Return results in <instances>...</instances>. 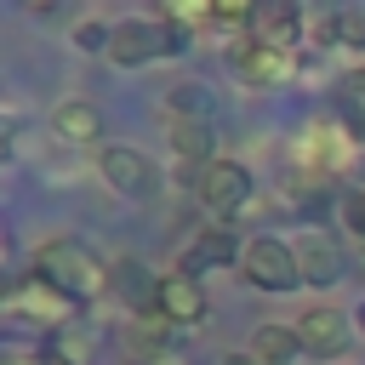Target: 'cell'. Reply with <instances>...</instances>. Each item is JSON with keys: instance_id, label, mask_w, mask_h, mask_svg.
Returning <instances> with one entry per match:
<instances>
[{"instance_id": "cell-1", "label": "cell", "mask_w": 365, "mask_h": 365, "mask_svg": "<svg viewBox=\"0 0 365 365\" xmlns=\"http://www.w3.org/2000/svg\"><path fill=\"white\" fill-rule=\"evenodd\" d=\"M29 274L51 279V285H57L63 297H74V302H91V297H103V291H108V262H103V257H91V245H80V240H68V234L40 240V245H34Z\"/></svg>"}, {"instance_id": "cell-2", "label": "cell", "mask_w": 365, "mask_h": 365, "mask_svg": "<svg viewBox=\"0 0 365 365\" xmlns=\"http://www.w3.org/2000/svg\"><path fill=\"white\" fill-rule=\"evenodd\" d=\"M251 194H257L251 165H245V160H228V154H217V160L194 177V200H200L217 222H234V217L251 205Z\"/></svg>"}, {"instance_id": "cell-3", "label": "cell", "mask_w": 365, "mask_h": 365, "mask_svg": "<svg viewBox=\"0 0 365 365\" xmlns=\"http://www.w3.org/2000/svg\"><path fill=\"white\" fill-rule=\"evenodd\" d=\"M240 274H245V285L274 291V297H285V291L302 285L297 245H291L285 234H251V240H245V257H240Z\"/></svg>"}, {"instance_id": "cell-4", "label": "cell", "mask_w": 365, "mask_h": 365, "mask_svg": "<svg viewBox=\"0 0 365 365\" xmlns=\"http://www.w3.org/2000/svg\"><path fill=\"white\" fill-rule=\"evenodd\" d=\"M97 177H103L120 200H154V194H160V165H154L143 148H125V143L97 148Z\"/></svg>"}, {"instance_id": "cell-5", "label": "cell", "mask_w": 365, "mask_h": 365, "mask_svg": "<svg viewBox=\"0 0 365 365\" xmlns=\"http://www.w3.org/2000/svg\"><path fill=\"white\" fill-rule=\"evenodd\" d=\"M6 314H11V319H34V325H46V331H63V325L80 314V302H74V297H63L51 279L23 274V279L6 291Z\"/></svg>"}, {"instance_id": "cell-6", "label": "cell", "mask_w": 365, "mask_h": 365, "mask_svg": "<svg viewBox=\"0 0 365 365\" xmlns=\"http://www.w3.org/2000/svg\"><path fill=\"white\" fill-rule=\"evenodd\" d=\"M297 331H302V348H308V359H342L348 348H354V336H359V325H354V314H342V308H331V302H314V308H302L297 314Z\"/></svg>"}, {"instance_id": "cell-7", "label": "cell", "mask_w": 365, "mask_h": 365, "mask_svg": "<svg viewBox=\"0 0 365 365\" xmlns=\"http://www.w3.org/2000/svg\"><path fill=\"white\" fill-rule=\"evenodd\" d=\"M245 40L268 46V51H285V57H302V51H308V11H302V6H291V0L257 6V17H251V34H245Z\"/></svg>"}, {"instance_id": "cell-8", "label": "cell", "mask_w": 365, "mask_h": 365, "mask_svg": "<svg viewBox=\"0 0 365 365\" xmlns=\"http://www.w3.org/2000/svg\"><path fill=\"white\" fill-rule=\"evenodd\" d=\"M240 257H245V240H240L228 222H217V228H200V234L182 245V257H177V274H188V279H205V274H217V268H240Z\"/></svg>"}, {"instance_id": "cell-9", "label": "cell", "mask_w": 365, "mask_h": 365, "mask_svg": "<svg viewBox=\"0 0 365 365\" xmlns=\"http://www.w3.org/2000/svg\"><path fill=\"white\" fill-rule=\"evenodd\" d=\"M297 160H302V171H308V177H336V171L359 165V154H354V137H348L336 120L314 125V131L297 143Z\"/></svg>"}, {"instance_id": "cell-10", "label": "cell", "mask_w": 365, "mask_h": 365, "mask_svg": "<svg viewBox=\"0 0 365 365\" xmlns=\"http://www.w3.org/2000/svg\"><path fill=\"white\" fill-rule=\"evenodd\" d=\"M154 314H160L171 331H188V325H205L211 297H205V285L188 279V274H160V302H154Z\"/></svg>"}, {"instance_id": "cell-11", "label": "cell", "mask_w": 365, "mask_h": 365, "mask_svg": "<svg viewBox=\"0 0 365 365\" xmlns=\"http://www.w3.org/2000/svg\"><path fill=\"white\" fill-rule=\"evenodd\" d=\"M291 63H302V57L268 51V46H257V40H234V51H228V68H234V80H240V86H251V91H268V86H279V80L291 74Z\"/></svg>"}, {"instance_id": "cell-12", "label": "cell", "mask_w": 365, "mask_h": 365, "mask_svg": "<svg viewBox=\"0 0 365 365\" xmlns=\"http://www.w3.org/2000/svg\"><path fill=\"white\" fill-rule=\"evenodd\" d=\"M291 245H297V268H302V285H314V291H331V285L342 279V245H336L331 234L308 228V234H297Z\"/></svg>"}, {"instance_id": "cell-13", "label": "cell", "mask_w": 365, "mask_h": 365, "mask_svg": "<svg viewBox=\"0 0 365 365\" xmlns=\"http://www.w3.org/2000/svg\"><path fill=\"white\" fill-rule=\"evenodd\" d=\"M108 291L131 308V319H148V314H154V302H160V279H154V274H148V262H137V257L108 262Z\"/></svg>"}, {"instance_id": "cell-14", "label": "cell", "mask_w": 365, "mask_h": 365, "mask_svg": "<svg viewBox=\"0 0 365 365\" xmlns=\"http://www.w3.org/2000/svg\"><path fill=\"white\" fill-rule=\"evenodd\" d=\"M165 143H171L177 165H188V177H200L217 160V125H205V120H165Z\"/></svg>"}, {"instance_id": "cell-15", "label": "cell", "mask_w": 365, "mask_h": 365, "mask_svg": "<svg viewBox=\"0 0 365 365\" xmlns=\"http://www.w3.org/2000/svg\"><path fill=\"white\" fill-rule=\"evenodd\" d=\"M251 354H257L262 365H297L308 348H302L297 319H262V325L251 331Z\"/></svg>"}, {"instance_id": "cell-16", "label": "cell", "mask_w": 365, "mask_h": 365, "mask_svg": "<svg viewBox=\"0 0 365 365\" xmlns=\"http://www.w3.org/2000/svg\"><path fill=\"white\" fill-rule=\"evenodd\" d=\"M97 131H103V120H97V108H91V103L68 97V103H57V108H51V143H63V148H86Z\"/></svg>"}, {"instance_id": "cell-17", "label": "cell", "mask_w": 365, "mask_h": 365, "mask_svg": "<svg viewBox=\"0 0 365 365\" xmlns=\"http://www.w3.org/2000/svg\"><path fill=\"white\" fill-rule=\"evenodd\" d=\"M165 120H205V125H217V91L205 80L165 86Z\"/></svg>"}, {"instance_id": "cell-18", "label": "cell", "mask_w": 365, "mask_h": 365, "mask_svg": "<svg viewBox=\"0 0 365 365\" xmlns=\"http://www.w3.org/2000/svg\"><path fill=\"white\" fill-rule=\"evenodd\" d=\"M68 46L86 51V57H108V46H114V23H103V17H80V23L68 29Z\"/></svg>"}, {"instance_id": "cell-19", "label": "cell", "mask_w": 365, "mask_h": 365, "mask_svg": "<svg viewBox=\"0 0 365 365\" xmlns=\"http://www.w3.org/2000/svg\"><path fill=\"white\" fill-rule=\"evenodd\" d=\"M331 23H336V46L359 51V63H365V6H336Z\"/></svg>"}, {"instance_id": "cell-20", "label": "cell", "mask_w": 365, "mask_h": 365, "mask_svg": "<svg viewBox=\"0 0 365 365\" xmlns=\"http://www.w3.org/2000/svg\"><path fill=\"white\" fill-rule=\"evenodd\" d=\"M336 217H342V228H348V234L365 245V188H359V182H354V188L336 200Z\"/></svg>"}, {"instance_id": "cell-21", "label": "cell", "mask_w": 365, "mask_h": 365, "mask_svg": "<svg viewBox=\"0 0 365 365\" xmlns=\"http://www.w3.org/2000/svg\"><path fill=\"white\" fill-rule=\"evenodd\" d=\"M336 125H342L348 137H365V103L348 97V91H336Z\"/></svg>"}, {"instance_id": "cell-22", "label": "cell", "mask_w": 365, "mask_h": 365, "mask_svg": "<svg viewBox=\"0 0 365 365\" xmlns=\"http://www.w3.org/2000/svg\"><path fill=\"white\" fill-rule=\"evenodd\" d=\"M342 91L365 103V63H354V68H348V80H342Z\"/></svg>"}, {"instance_id": "cell-23", "label": "cell", "mask_w": 365, "mask_h": 365, "mask_svg": "<svg viewBox=\"0 0 365 365\" xmlns=\"http://www.w3.org/2000/svg\"><path fill=\"white\" fill-rule=\"evenodd\" d=\"M217 365H262V359H257V354H251V348H240V354H222V359H217Z\"/></svg>"}, {"instance_id": "cell-24", "label": "cell", "mask_w": 365, "mask_h": 365, "mask_svg": "<svg viewBox=\"0 0 365 365\" xmlns=\"http://www.w3.org/2000/svg\"><path fill=\"white\" fill-rule=\"evenodd\" d=\"M143 365H182L177 354H160V359H143Z\"/></svg>"}, {"instance_id": "cell-25", "label": "cell", "mask_w": 365, "mask_h": 365, "mask_svg": "<svg viewBox=\"0 0 365 365\" xmlns=\"http://www.w3.org/2000/svg\"><path fill=\"white\" fill-rule=\"evenodd\" d=\"M354 325H359V336H365V297H359V308H354Z\"/></svg>"}, {"instance_id": "cell-26", "label": "cell", "mask_w": 365, "mask_h": 365, "mask_svg": "<svg viewBox=\"0 0 365 365\" xmlns=\"http://www.w3.org/2000/svg\"><path fill=\"white\" fill-rule=\"evenodd\" d=\"M354 177H359V188H365V148H359V165H354Z\"/></svg>"}]
</instances>
